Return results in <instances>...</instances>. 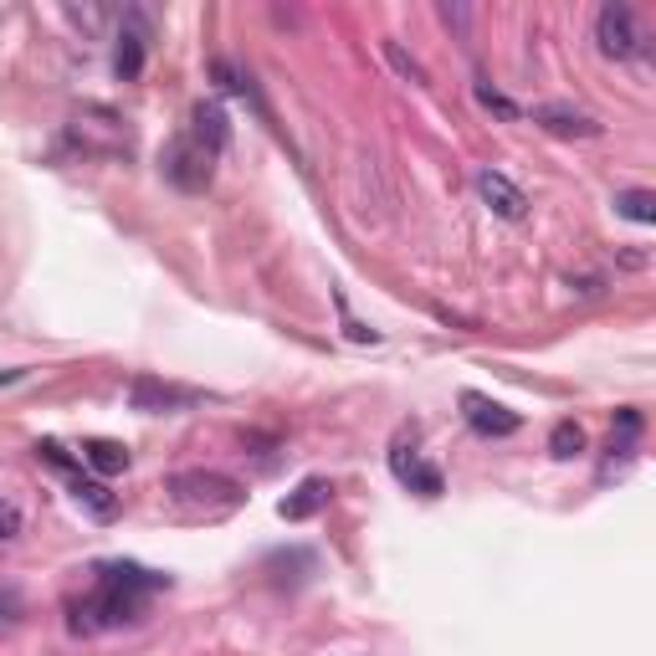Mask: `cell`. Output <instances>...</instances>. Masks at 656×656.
Here are the masks:
<instances>
[{"mask_svg":"<svg viewBox=\"0 0 656 656\" xmlns=\"http://www.w3.org/2000/svg\"><path fill=\"white\" fill-rule=\"evenodd\" d=\"M477 195H483V201L493 205V215H503V221H523V215H528V195H523L503 170H477Z\"/></svg>","mask_w":656,"mask_h":656,"instance_id":"cell-6","label":"cell"},{"mask_svg":"<svg viewBox=\"0 0 656 656\" xmlns=\"http://www.w3.org/2000/svg\"><path fill=\"white\" fill-rule=\"evenodd\" d=\"M534 123L538 129H549V134H559V139H601L605 134V123H595L589 113H575V108H559V103L534 108Z\"/></svg>","mask_w":656,"mask_h":656,"instance_id":"cell-7","label":"cell"},{"mask_svg":"<svg viewBox=\"0 0 656 656\" xmlns=\"http://www.w3.org/2000/svg\"><path fill=\"white\" fill-rule=\"evenodd\" d=\"M98 575H103L108 585H119V589H134V595L170 585V575H154V569H139V564H103Z\"/></svg>","mask_w":656,"mask_h":656,"instance_id":"cell-11","label":"cell"},{"mask_svg":"<svg viewBox=\"0 0 656 656\" xmlns=\"http://www.w3.org/2000/svg\"><path fill=\"white\" fill-rule=\"evenodd\" d=\"M472 93H477V103L487 108V113H497V119H518V108L508 103V98L503 93H493V88H487V82H477V88H472Z\"/></svg>","mask_w":656,"mask_h":656,"instance_id":"cell-19","label":"cell"},{"mask_svg":"<svg viewBox=\"0 0 656 656\" xmlns=\"http://www.w3.org/2000/svg\"><path fill=\"white\" fill-rule=\"evenodd\" d=\"M170 497L180 503V508L190 513H231V508H242L246 493L242 483H231L226 472H205V467H190V472H174L170 477Z\"/></svg>","mask_w":656,"mask_h":656,"instance_id":"cell-1","label":"cell"},{"mask_svg":"<svg viewBox=\"0 0 656 656\" xmlns=\"http://www.w3.org/2000/svg\"><path fill=\"white\" fill-rule=\"evenodd\" d=\"M401 483H411L421 497H436L442 493V472L436 467H401Z\"/></svg>","mask_w":656,"mask_h":656,"instance_id":"cell-18","label":"cell"},{"mask_svg":"<svg viewBox=\"0 0 656 656\" xmlns=\"http://www.w3.org/2000/svg\"><path fill=\"white\" fill-rule=\"evenodd\" d=\"M82 462L93 472H103V477H113V472H129V446L123 442H88L82 446Z\"/></svg>","mask_w":656,"mask_h":656,"instance_id":"cell-12","label":"cell"},{"mask_svg":"<svg viewBox=\"0 0 656 656\" xmlns=\"http://www.w3.org/2000/svg\"><path fill=\"white\" fill-rule=\"evenodd\" d=\"M211 160L215 154H205L195 139H174L170 149H164V180H170L174 190H190V195H201L205 185H211Z\"/></svg>","mask_w":656,"mask_h":656,"instance_id":"cell-3","label":"cell"},{"mask_svg":"<svg viewBox=\"0 0 656 656\" xmlns=\"http://www.w3.org/2000/svg\"><path fill=\"white\" fill-rule=\"evenodd\" d=\"M72 497H78V503L93 513V518H113V513H119V497L108 493V483H93V477H78Z\"/></svg>","mask_w":656,"mask_h":656,"instance_id":"cell-13","label":"cell"},{"mask_svg":"<svg viewBox=\"0 0 656 656\" xmlns=\"http://www.w3.org/2000/svg\"><path fill=\"white\" fill-rule=\"evenodd\" d=\"M21 375H27V370H0V390H6V385H16Z\"/></svg>","mask_w":656,"mask_h":656,"instance_id":"cell-22","label":"cell"},{"mask_svg":"<svg viewBox=\"0 0 656 656\" xmlns=\"http://www.w3.org/2000/svg\"><path fill=\"white\" fill-rule=\"evenodd\" d=\"M385 57H390V68L401 72V78H411L415 88H426V68H421L415 57H405V52H401V41H385Z\"/></svg>","mask_w":656,"mask_h":656,"instance_id":"cell-16","label":"cell"},{"mask_svg":"<svg viewBox=\"0 0 656 656\" xmlns=\"http://www.w3.org/2000/svg\"><path fill=\"white\" fill-rule=\"evenodd\" d=\"M195 401H201L195 390L164 385V380H154V375H139L134 385H129V405L144 415H170V411H185V405H195Z\"/></svg>","mask_w":656,"mask_h":656,"instance_id":"cell-4","label":"cell"},{"mask_svg":"<svg viewBox=\"0 0 656 656\" xmlns=\"http://www.w3.org/2000/svg\"><path fill=\"white\" fill-rule=\"evenodd\" d=\"M323 503H329V483H323V477H309V483L297 487L293 497H282V508H277V513H282L287 523H303V518H313Z\"/></svg>","mask_w":656,"mask_h":656,"instance_id":"cell-10","label":"cell"},{"mask_svg":"<svg viewBox=\"0 0 656 656\" xmlns=\"http://www.w3.org/2000/svg\"><path fill=\"white\" fill-rule=\"evenodd\" d=\"M190 119H195V134H190V139H195L205 154H221V149L231 144V123H226V108H221V103H195Z\"/></svg>","mask_w":656,"mask_h":656,"instance_id":"cell-8","label":"cell"},{"mask_svg":"<svg viewBox=\"0 0 656 656\" xmlns=\"http://www.w3.org/2000/svg\"><path fill=\"white\" fill-rule=\"evenodd\" d=\"M37 456H41V462H52V467H72V456L62 452L57 442H37Z\"/></svg>","mask_w":656,"mask_h":656,"instance_id":"cell-20","label":"cell"},{"mask_svg":"<svg viewBox=\"0 0 656 656\" xmlns=\"http://www.w3.org/2000/svg\"><path fill=\"white\" fill-rule=\"evenodd\" d=\"M549 452L559 456V462L579 456V452H585V426H579V421H559V426L549 431Z\"/></svg>","mask_w":656,"mask_h":656,"instance_id":"cell-15","label":"cell"},{"mask_svg":"<svg viewBox=\"0 0 656 656\" xmlns=\"http://www.w3.org/2000/svg\"><path fill=\"white\" fill-rule=\"evenodd\" d=\"M113 72H119L123 82H134L139 72H144V21L134 16V31H123L119 47H113Z\"/></svg>","mask_w":656,"mask_h":656,"instance_id":"cell-9","label":"cell"},{"mask_svg":"<svg viewBox=\"0 0 656 656\" xmlns=\"http://www.w3.org/2000/svg\"><path fill=\"white\" fill-rule=\"evenodd\" d=\"M595 41H601V52L616 57V62L646 52V37L636 31V16H630L626 0H605L601 6V16H595Z\"/></svg>","mask_w":656,"mask_h":656,"instance_id":"cell-2","label":"cell"},{"mask_svg":"<svg viewBox=\"0 0 656 656\" xmlns=\"http://www.w3.org/2000/svg\"><path fill=\"white\" fill-rule=\"evenodd\" d=\"M16 610H21V605H16V595H6V601H0V620H16Z\"/></svg>","mask_w":656,"mask_h":656,"instance_id":"cell-21","label":"cell"},{"mask_svg":"<svg viewBox=\"0 0 656 656\" xmlns=\"http://www.w3.org/2000/svg\"><path fill=\"white\" fill-rule=\"evenodd\" d=\"M21 534H27V513L16 508L11 497H0V544H16Z\"/></svg>","mask_w":656,"mask_h":656,"instance_id":"cell-17","label":"cell"},{"mask_svg":"<svg viewBox=\"0 0 656 656\" xmlns=\"http://www.w3.org/2000/svg\"><path fill=\"white\" fill-rule=\"evenodd\" d=\"M616 211L626 215V221H636V226H652V221H656V195H652V190H620Z\"/></svg>","mask_w":656,"mask_h":656,"instance_id":"cell-14","label":"cell"},{"mask_svg":"<svg viewBox=\"0 0 656 656\" xmlns=\"http://www.w3.org/2000/svg\"><path fill=\"white\" fill-rule=\"evenodd\" d=\"M462 415H467V426L477 431V436H513V431L523 426L518 411L487 401V395H477V390H462Z\"/></svg>","mask_w":656,"mask_h":656,"instance_id":"cell-5","label":"cell"}]
</instances>
